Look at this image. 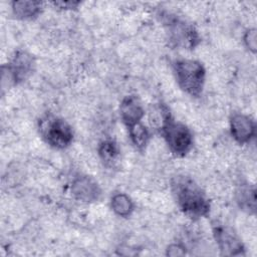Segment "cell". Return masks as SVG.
I'll return each instance as SVG.
<instances>
[{
  "label": "cell",
  "mask_w": 257,
  "mask_h": 257,
  "mask_svg": "<svg viewBox=\"0 0 257 257\" xmlns=\"http://www.w3.org/2000/svg\"><path fill=\"white\" fill-rule=\"evenodd\" d=\"M169 150L177 157L186 156L193 147V135L190 128L182 122L176 121L171 112L159 127Z\"/></svg>",
  "instance_id": "obj_3"
},
{
  "label": "cell",
  "mask_w": 257,
  "mask_h": 257,
  "mask_svg": "<svg viewBox=\"0 0 257 257\" xmlns=\"http://www.w3.org/2000/svg\"><path fill=\"white\" fill-rule=\"evenodd\" d=\"M72 196L81 202L91 203L98 200L101 190L97 182L89 176H78L71 184Z\"/></svg>",
  "instance_id": "obj_9"
},
{
  "label": "cell",
  "mask_w": 257,
  "mask_h": 257,
  "mask_svg": "<svg viewBox=\"0 0 257 257\" xmlns=\"http://www.w3.org/2000/svg\"><path fill=\"white\" fill-rule=\"evenodd\" d=\"M56 7H59L61 9H75L80 5L79 1H56L52 3Z\"/></svg>",
  "instance_id": "obj_18"
},
{
  "label": "cell",
  "mask_w": 257,
  "mask_h": 257,
  "mask_svg": "<svg viewBox=\"0 0 257 257\" xmlns=\"http://www.w3.org/2000/svg\"><path fill=\"white\" fill-rule=\"evenodd\" d=\"M34 64V58L30 53L18 50L14 53L10 62L2 66V80L7 79L13 84L20 83L32 73Z\"/></svg>",
  "instance_id": "obj_6"
},
{
  "label": "cell",
  "mask_w": 257,
  "mask_h": 257,
  "mask_svg": "<svg viewBox=\"0 0 257 257\" xmlns=\"http://www.w3.org/2000/svg\"><path fill=\"white\" fill-rule=\"evenodd\" d=\"M185 254L186 250L181 244H171L167 249V255L169 256H183Z\"/></svg>",
  "instance_id": "obj_17"
},
{
  "label": "cell",
  "mask_w": 257,
  "mask_h": 257,
  "mask_svg": "<svg viewBox=\"0 0 257 257\" xmlns=\"http://www.w3.org/2000/svg\"><path fill=\"white\" fill-rule=\"evenodd\" d=\"M173 68L181 89L191 96H200L206 78V70L203 64L195 59L180 58L174 61Z\"/></svg>",
  "instance_id": "obj_2"
},
{
  "label": "cell",
  "mask_w": 257,
  "mask_h": 257,
  "mask_svg": "<svg viewBox=\"0 0 257 257\" xmlns=\"http://www.w3.org/2000/svg\"><path fill=\"white\" fill-rule=\"evenodd\" d=\"M213 235L222 255L240 256L244 255L245 248L235 231L223 224H213Z\"/></svg>",
  "instance_id": "obj_7"
},
{
  "label": "cell",
  "mask_w": 257,
  "mask_h": 257,
  "mask_svg": "<svg viewBox=\"0 0 257 257\" xmlns=\"http://www.w3.org/2000/svg\"><path fill=\"white\" fill-rule=\"evenodd\" d=\"M97 151L100 160L105 166H111L116 161L119 154L117 144L111 139H106L100 142Z\"/></svg>",
  "instance_id": "obj_14"
},
{
  "label": "cell",
  "mask_w": 257,
  "mask_h": 257,
  "mask_svg": "<svg viewBox=\"0 0 257 257\" xmlns=\"http://www.w3.org/2000/svg\"><path fill=\"white\" fill-rule=\"evenodd\" d=\"M120 119L126 127L141 122L145 115V110L140 100L135 95H126L119 104Z\"/></svg>",
  "instance_id": "obj_10"
},
{
  "label": "cell",
  "mask_w": 257,
  "mask_h": 257,
  "mask_svg": "<svg viewBox=\"0 0 257 257\" xmlns=\"http://www.w3.org/2000/svg\"><path fill=\"white\" fill-rule=\"evenodd\" d=\"M165 26L171 43L180 48L193 49L201 41L197 29L190 23L176 17L166 16Z\"/></svg>",
  "instance_id": "obj_5"
},
{
  "label": "cell",
  "mask_w": 257,
  "mask_h": 257,
  "mask_svg": "<svg viewBox=\"0 0 257 257\" xmlns=\"http://www.w3.org/2000/svg\"><path fill=\"white\" fill-rule=\"evenodd\" d=\"M12 12L15 17L22 20H29L37 17L42 10V2L32 0L13 1Z\"/></svg>",
  "instance_id": "obj_12"
},
{
  "label": "cell",
  "mask_w": 257,
  "mask_h": 257,
  "mask_svg": "<svg viewBox=\"0 0 257 257\" xmlns=\"http://www.w3.org/2000/svg\"><path fill=\"white\" fill-rule=\"evenodd\" d=\"M110 207L112 211L119 217H128L134 211L133 200L124 193H116L111 197Z\"/></svg>",
  "instance_id": "obj_13"
},
{
  "label": "cell",
  "mask_w": 257,
  "mask_h": 257,
  "mask_svg": "<svg viewBox=\"0 0 257 257\" xmlns=\"http://www.w3.org/2000/svg\"><path fill=\"white\" fill-rule=\"evenodd\" d=\"M230 132L238 144H248L256 135L255 120L249 115L234 113L230 118Z\"/></svg>",
  "instance_id": "obj_8"
},
{
  "label": "cell",
  "mask_w": 257,
  "mask_h": 257,
  "mask_svg": "<svg viewBox=\"0 0 257 257\" xmlns=\"http://www.w3.org/2000/svg\"><path fill=\"white\" fill-rule=\"evenodd\" d=\"M130 139L133 145L140 151L144 150L150 141V132L142 122L127 127Z\"/></svg>",
  "instance_id": "obj_15"
},
{
  "label": "cell",
  "mask_w": 257,
  "mask_h": 257,
  "mask_svg": "<svg viewBox=\"0 0 257 257\" xmlns=\"http://www.w3.org/2000/svg\"><path fill=\"white\" fill-rule=\"evenodd\" d=\"M171 188L180 210L191 219L206 217L210 202L201 187L190 177L178 175L173 178Z\"/></svg>",
  "instance_id": "obj_1"
},
{
  "label": "cell",
  "mask_w": 257,
  "mask_h": 257,
  "mask_svg": "<svg viewBox=\"0 0 257 257\" xmlns=\"http://www.w3.org/2000/svg\"><path fill=\"white\" fill-rule=\"evenodd\" d=\"M39 128L42 139L54 149H65L72 143V128L63 118L47 115L41 119Z\"/></svg>",
  "instance_id": "obj_4"
},
{
  "label": "cell",
  "mask_w": 257,
  "mask_h": 257,
  "mask_svg": "<svg viewBox=\"0 0 257 257\" xmlns=\"http://www.w3.org/2000/svg\"><path fill=\"white\" fill-rule=\"evenodd\" d=\"M236 202L239 208L249 214L256 211V189L254 185L241 184L235 193Z\"/></svg>",
  "instance_id": "obj_11"
},
{
  "label": "cell",
  "mask_w": 257,
  "mask_h": 257,
  "mask_svg": "<svg viewBox=\"0 0 257 257\" xmlns=\"http://www.w3.org/2000/svg\"><path fill=\"white\" fill-rule=\"evenodd\" d=\"M256 29L255 28H250L248 29L245 34H244V43L246 47L253 53L256 52V47H257V37H256Z\"/></svg>",
  "instance_id": "obj_16"
}]
</instances>
